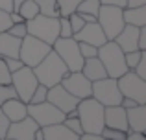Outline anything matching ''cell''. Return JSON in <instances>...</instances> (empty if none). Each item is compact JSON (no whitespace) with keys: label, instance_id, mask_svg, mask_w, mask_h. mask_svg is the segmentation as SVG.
I'll list each match as a JSON object with an SVG mask.
<instances>
[{"label":"cell","instance_id":"cell-16","mask_svg":"<svg viewBox=\"0 0 146 140\" xmlns=\"http://www.w3.org/2000/svg\"><path fill=\"white\" fill-rule=\"evenodd\" d=\"M104 127L118 129L128 133V118H126V109L122 105H109L104 107Z\"/></svg>","mask_w":146,"mask_h":140},{"label":"cell","instance_id":"cell-11","mask_svg":"<svg viewBox=\"0 0 146 140\" xmlns=\"http://www.w3.org/2000/svg\"><path fill=\"white\" fill-rule=\"evenodd\" d=\"M28 116L35 120L39 127H46L52 124H59L65 120V112L59 111L56 105L50 101H41V103H28Z\"/></svg>","mask_w":146,"mask_h":140},{"label":"cell","instance_id":"cell-5","mask_svg":"<svg viewBox=\"0 0 146 140\" xmlns=\"http://www.w3.org/2000/svg\"><path fill=\"white\" fill-rule=\"evenodd\" d=\"M52 52V46L46 43H43L41 39L33 35H26L21 39V48H19V59L22 61V65L33 68L35 65H39L44 57Z\"/></svg>","mask_w":146,"mask_h":140},{"label":"cell","instance_id":"cell-2","mask_svg":"<svg viewBox=\"0 0 146 140\" xmlns=\"http://www.w3.org/2000/svg\"><path fill=\"white\" fill-rule=\"evenodd\" d=\"M33 74H35L37 81H39L41 85L52 87V85L61 83V79L68 74V68H67V65L61 61L59 55L52 50L39 65L33 66Z\"/></svg>","mask_w":146,"mask_h":140},{"label":"cell","instance_id":"cell-8","mask_svg":"<svg viewBox=\"0 0 146 140\" xmlns=\"http://www.w3.org/2000/svg\"><path fill=\"white\" fill-rule=\"evenodd\" d=\"M117 85L124 98H131L137 103L146 105V81L139 78L133 70H128L120 78H117Z\"/></svg>","mask_w":146,"mask_h":140},{"label":"cell","instance_id":"cell-44","mask_svg":"<svg viewBox=\"0 0 146 140\" xmlns=\"http://www.w3.org/2000/svg\"><path fill=\"white\" fill-rule=\"evenodd\" d=\"M78 140H106L102 135H96V133H82L78 137Z\"/></svg>","mask_w":146,"mask_h":140},{"label":"cell","instance_id":"cell-15","mask_svg":"<svg viewBox=\"0 0 146 140\" xmlns=\"http://www.w3.org/2000/svg\"><path fill=\"white\" fill-rule=\"evenodd\" d=\"M72 37H74L78 43H87V44H93V46H96V48L102 46L107 41L98 22H85L83 28L80 30V32H76Z\"/></svg>","mask_w":146,"mask_h":140},{"label":"cell","instance_id":"cell-26","mask_svg":"<svg viewBox=\"0 0 146 140\" xmlns=\"http://www.w3.org/2000/svg\"><path fill=\"white\" fill-rule=\"evenodd\" d=\"M39 6V11L43 15H50V17H59V9H57L56 0H33Z\"/></svg>","mask_w":146,"mask_h":140},{"label":"cell","instance_id":"cell-24","mask_svg":"<svg viewBox=\"0 0 146 140\" xmlns=\"http://www.w3.org/2000/svg\"><path fill=\"white\" fill-rule=\"evenodd\" d=\"M17 13L21 15L24 20H30V18H33V17H37V15L41 13L39 11V6H37L33 0H24V2L19 6V9H17Z\"/></svg>","mask_w":146,"mask_h":140},{"label":"cell","instance_id":"cell-14","mask_svg":"<svg viewBox=\"0 0 146 140\" xmlns=\"http://www.w3.org/2000/svg\"><path fill=\"white\" fill-rule=\"evenodd\" d=\"M39 129V126L35 124V120L30 118V116H24L19 122H11L9 127H7V135L6 140H32L33 133Z\"/></svg>","mask_w":146,"mask_h":140},{"label":"cell","instance_id":"cell-30","mask_svg":"<svg viewBox=\"0 0 146 140\" xmlns=\"http://www.w3.org/2000/svg\"><path fill=\"white\" fill-rule=\"evenodd\" d=\"M46 92H48V87H44V85H37L35 87V90H33V94H32V98H30V101L28 103H41V101H46Z\"/></svg>","mask_w":146,"mask_h":140},{"label":"cell","instance_id":"cell-45","mask_svg":"<svg viewBox=\"0 0 146 140\" xmlns=\"http://www.w3.org/2000/svg\"><path fill=\"white\" fill-rule=\"evenodd\" d=\"M124 140H146L144 133H137V131H128V135H126Z\"/></svg>","mask_w":146,"mask_h":140},{"label":"cell","instance_id":"cell-31","mask_svg":"<svg viewBox=\"0 0 146 140\" xmlns=\"http://www.w3.org/2000/svg\"><path fill=\"white\" fill-rule=\"evenodd\" d=\"M100 135H102L106 140H124L128 133L118 131V129H111V127H104V129L100 131Z\"/></svg>","mask_w":146,"mask_h":140},{"label":"cell","instance_id":"cell-22","mask_svg":"<svg viewBox=\"0 0 146 140\" xmlns=\"http://www.w3.org/2000/svg\"><path fill=\"white\" fill-rule=\"evenodd\" d=\"M21 39L7 32H0V57H19Z\"/></svg>","mask_w":146,"mask_h":140},{"label":"cell","instance_id":"cell-19","mask_svg":"<svg viewBox=\"0 0 146 140\" xmlns=\"http://www.w3.org/2000/svg\"><path fill=\"white\" fill-rule=\"evenodd\" d=\"M128 118V131L144 133L146 131V105H135L131 109H126Z\"/></svg>","mask_w":146,"mask_h":140},{"label":"cell","instance_id":"cell-47","mask_svg":"<svg viewBox=\"0 0 146 140\" xmlns=\"http://www.w3.org/2000/svg\"><path fill=\"white\" fill-rule=\"evenodd\" d=\"M137 6H146V0H126V7H137Z\"/></svg>","mask_w":146,"mask_h":140},{"label":"cell","instance_id":"cell-36","mask_svg":"<svg viewBox=\"0 0 146 140\" xmlns=\"http://www.w3.org/2000/svg\"><path fill=\"white\" fill-rule=\"evenodd\" d=\"M11 83V72L6 66L4 59L0 57V85H9Z\"/></svg>","mask_w":146,"mask_h":140},{"label":"cell","instance_id":"cell-52","mask_svg":"<svg viewBox=\"0 0 146 140\" xmlns=\"http://www.w3.org/2000/svg\"><path fill=\"white\" fill-rule=\"evenodd\" d=\"M2 140H6V138H2Z\"/></svg>","mask_w":146,"mask_h":140},{"label":"cell","instance_id":"cell-39","mask_svg":"<svg viewBox=\"0 0 146 140\" xmlns=\"http://www.w3.org/2000/svg\"><path fill=\"white\" fill-rule=\"evenodd\" d=\"M11 24H13V22H11V18H9V11L0 9V32H7Z\"/></svg>","mask_w":146,"mask_h":140},{"label":"cell","instance_id":"cell-1","mask_svg":"<svg viewBox=\"0 0 146 140\" xmlns=\"http://www.w3.org/2000/svg\"><path fill=\"white\" fill-rule=\"evenodd\" d=\"M76 111H78V118L82 122L83 133L100 135V131L104 129V105L96 101L93 96H89L78 101Z\"/></svg>","mask_w":146,"mask_h":140},{"label":"cell","instance_id":"cell-4","mask_svg":"<svg viewBox=\"0 0 146 140\" xmlns=\"http://www.w3.org/2000/svg\"><path fill=\"white\" fill-rule=\"evenodd\" d=\"M26 30H28L30 35L37 37L43 43L52 46L54 41L59 37V20H57V17H50V15L39 13L37 17L26 20Z\"/></svg>","mask_w":146,"mask_h":140},{"label":"cell","instance_id":"cell-23","mask_svg":"<svg viewBox=\"0 0 146 140\" xmlns=\"http://www.w3.org/2000/svg\"><path fill=\"white\" fill-rule=\"evenodd\" d=\"M122 18L124 24L131 26H146V6H137V7H122Z\"/></svg>","mask_w":146,"mask_h":140},{"label":"cell","instance_id":"cell-25","mask_svg":"<svg viewBox=\"0 0 146 140\" xmlns=\"http://www.w3.org/2000/svg\"><path fill=\"white\" fill-rule=\"evenodd\" d=\"M100 9V2L98 0H82L76 7V13H83V15H93L96 17Z\"/></svg>","mask_w":146,"mask_h":140},{"label":"cell","instance_id":"cell-33","mask_svg":"<svg viewBox=\"0 0 146 140\" xmlns=\"http://www.w3.org/2000/svg\"><path fill=\"white\" fill-rule=\"evenodd\" d=\"M7 33H11V35H15L17 39H22V37L28 35V30H26V22H15V24L9 26V30H7Z\"/></svg>","mask_w":146,"mask_h":140},{"label":"cell","instance_id":"cell-20","mask_svg":"<svg viewBox=\"0 0 146 140\" xmlns=\"http://www.w3.org/2000/svg\"><path fill=\"white\" fill-rule=\"evenodd\" d=\"M43 129L44 140H78V135L72 133L67 126H63V122L52 124V126L41 127Z\"/></svg>","mask_w":146,"mask_h":140},{"label":"cell","instance_id":"cell-9","mask_svg":"<svg viewBox=\"0 0 146 140\" xmlns=\"http://www.w3.org/2000/svg\"><path fill=\"white\" fill-rule=\"evenodd\" d=\"M11 85H13L15 92H17V98L24 103H28L30 98H32L35 87L39 85L35 74H33V68L30 66H21L19 70L11 72Z\"/></svg>","mask_w":146,"mask_h":140},{"label":"cell","instance_id":"cell-46","mask_svg":"<svg viewBox=\"0 0 146 140\" xmlns=\"http://www.w3.org/2000/svg\"><path fill=\"white\" fill-rule=\"evenodd\" d=\"M120 105H122L124 109H131V107H135V105H141V103H137V101H135V100H131V98H124V96H122Z\"/></svg>","mask_w":146,"mask_h":140},{"label":"cell","instance_id":"cell-29","mask_svg":"<svg viewBox=\"0 0 146 140\" xmlns=\"http://www.w3.org/2000/svg\"><path fill=\"white\" fill-rule=\"evenodd\" d=\"M143 52L144 50H133V52H126L124 54V63H126V66H128V70H133V66L139 63Z\"/></svg>","mask_w":146,"mask_h":140},{"label":"cell","instance_id":"cell-37","mask_svg":"<svg viewBox=\"0 0 146 140\" xmlns=\"http://www.w3.org/2000/svg\"><path fill=\"white\" fill-rule=\"evenodd\" d=\"M68 20H70V26H72V32H74V33H76V32H80V30L83 28V24H85V20H83V18L80 17L76 11L68 15Z\"/></svg>","mask_w":146,"mask_h":140},{"label":"cell","instance_id":"cell-13","mask_svg":"<svg viewBox=\"0 0 146 140\" xmlns=\"http://www.w3.org/2000/svg\"><path fill=\"white\" fill-rule=\"evenodd\" d=\"M46 101H50L52 105H56L59 111H63L65 114H67L68 111L76 109V105H78V101H80V100H78L76 96H72V94L68 92V90L65 89L61 83H57V85L48 87Z\"/></svg>","mask_w":146,"mask_h":140},{"label":"cell","instance_id":"cell-40","mask_svg":"<svg viewBox=\"0 0 146 140\" xmlns=\"http://www.w3.org/2000/svg\"><path fill=\"white\" fill-rule=\"evenodd\" d=\"M2 59H4V63H6V66L9 68V72H15V70L21 68V66H24L19 57H2Z\"/></svg>","mask_w":146,"mask_h":140},{"label":"cell","instance_id":"cell-28","mask_svg":"<svg viewBox=\"0 0 146 140\" xmlns=\"http://www.w3.org/2000/svg\"><path fill=\"white\" fill-rule=\"evenodd\" d=\"M63 126H67L68 129H70L72 133H76L78 137L83 133V129H82V122H80V118H78V116H65Z\"/></svg>","mask_w":146,"mask_h":140},{"label":"cell","instance_id":"cell-50","mask_svg":"<svg viewBox=\"0 0 146 140\" xmlns=\"http://www.w3.org/2000/svg\"><path fill=\"white\" fill-rule=\"evenodd\" d=\"M32 140H44V137H43V129H41V127L35 131V133H33V138H32Z\"/></svg>","mask_w":146,"mask_h":140},{"label":"cell","instance_id":"cell-48","mask_svg":"<svg viewBox=\"0 0 146 140\" xmlns=\"http://www.w3.org/2000/svg\"><path fill=\"white\" fill-rule=\"evenodd\" d=\"M0 9L13 11V6H11V0H0Z\"/></svg>","mask_w":146,"mask_h":140},{"label":"cell","instance_id":"cell-7","mask_svg":"<svg viewBox=\"0 0 146 140\" xmlns=\"http://www.w3.org/2000/svg\"><path fill=\"white\" fill-rule=\"evenodd\" d=\"M96 22L100 24L104 35L107 41H113L118 35L122 28H124V18H122V7L117 6H102L96 15Z\"/></svg>","mask_w":146,"mask_h":140},{"label":"cell","instance_id":"cell-41","mask_svg":"<svg viewBox=\"0 0 146 140\" xmlns=\"http://www.w3.org/2000/svg\"><path fill=\"white\" fill-rule=\"evenodd\" d=\"M9 120H7V116L2 112V109H0V140L2 138H6V135H7V127H9Z\"/></svg>","mask_w":146,"mask_h":140},{"label":"cell","instance_id":"cell-17","mask_svg":"<svg viewBox=\"0 0 146 140\" xmlns=\"http://www.w3.org/2000/svg\"><path fill=\"white\" fill-rule=\"evenodd\" d=\"M137 39H139V28H137V26H131V24H124V28L118 32V35L115 37L113 41L126 54V52L139 50V48H137Z\"/></svg>","mask_w":146,"mask_h":140},{"label":"cell","instance_id":"cell-51","mask_svg":"<svg viewBox=\"0 0 146 140\" xmlns=\"http://www.w3.org/2000/svg\"><path fill=\"white\" fill-rule=\"evenodd\" d=\"M24 2V0H11V6H13V11H17L19 9V6Z\"/></svg>","mask_w":146,"mask_h":140},{"label":"cell","instance_id":"cell-3","mask_svg":"<svg viewBox=\"0 0 146 140\" xmlns=\"http://www.w3.org/2000/svg\"><path fill=\"white\" fill-rule=\"evenodd\" d=\"M96 57L102 61L104 68L107 72V78H120L124 72H128V66L124 63V52L120 50L115 41H106L102 46H98Z\"/></svg>","mask_w":146,"mask_h":140},{"label":"cell","instance_id":"cell-18","mask_svg":"<svg viewBox=\"0 0 146 140\" xmlns=\"http://www.w3.org/2000/svg\"><path fill=\"white\" fill-rule=\"evenodd\" d=\"M0 109H2V112L7 116L9 122H19V120H22L24 116H28V103L21 101L19 98H11V100L4 101V103L0 105Z\"/></svg>","mask_w":146,"mask_h":140},{"label":"cell","instance_id":"cell-6","mask_svg":"<svg viewBox=\"0 0 146 140\" xmlns=\"http://www.w3.org/2000/svg\"><path fill=\"white\" fill-rule=\"evenodd\" d=\"M52 50L61 57V61L67 65L68 72H78L82 70L83 57L80 54L78 41L74 37H57L52 44Z\"/></svg>","mask_w":146,"mask_h":140},{"label":"cell","instance_id":"cell-32","mask_svg":"<svg viewBox=\"0 0 146 140\" xmlns=\"http://www.w3.org/2000/svg\"><path fill=\"white\" fill-rule=\"evenodd\" d=\"M57 20H59V37H72L74 35L68 17H57Z\"/></svg>","mask_w":146,"mask_h":140},{"label":"cell","instance_id":"cell-21","mask_svg":"<svg viewBox=\"0 0 146 140\" xmlns=\"http://www.w3.org/2000/svg\"><path fill=\"white\" fill-rule=\"evenodd\" d=\"M82 72L89 81H96V79L107 78V72L104 68L102 61L98 57H89V59H83V65H82Z\"/></svg>","mask_w":146,"mask_h":140},{"label":"cell","instance_id":"cell-34","mask_svg":"<svg viewBox=\"0 0 146 140\" xmlns=\"http://www.w3.org/2000/svg\"><path fill=\"white\" fill-rule=\"evenodd\" d=\"M78 48H80V54H82L83 59L96 57V54H98V48L93 46V44H87V43H78Z\"/></svg>","mask_w":146,"mask_h":140},{"label":"cell","instance_id":"cell-35","mask_svg":"<svg viewBox=\"0 0 146 140\" xmlns=\"http://www.w3.org/2000/svg\"><path fill=\"white\" fill-rule=\"evenodd\" d=\"M11 98H17V92H15L13 85H0V105L4 103V101L11 100Z\"/></svg>","mask_w":146,"mask_h":140},{"label":"cell","instance_id":"cell-38","mask_svg":"<svg viewBox=\"0 0 146 140\" xmlns=\"http://www.w3.org/2000/svg\"><path fill=\"white\" fill-rule=\"evenodd\" d=\"M133 72H135L139 78L146 79V52H143V55H141L139 63H137L135 66H133Z\"/></svg>","mask_w":146,"mask_h":140},{"label":"cell","instance_id":"cell-27","mask_svg":"<svg viewBox=\"0 0 146 140\" xmlns=\"http://www.w3.org/2000/svg\"><path fill=\"white\" fill-rule=\"evenodd\" d=\"M80 2L82 0H56L57 9H59V17H68L70 13H74Z\"/></svg>","mask_w":146,"mask_h":140},{"label":"cell","instance_id":"cell-43","mask_svg":"<svg viewBox=\"0 0 146 140\" xmlns=\"http://www.w3.org/2000/svg\"><path fill=\"white\" fill-rule=\"evenodd\" d=\"M102 6H117V7H126V0H98Z\"/></svg>","mask_w":146,"mask_h":140},{"label":"cell","instance_id":"cell-42","mask_svg":"<svg viewBox=\"0 0 146 140\" xmlns=\"http://www.w3.org/2000/svg\"><path fill=\"white\" fill-rule=\"evenodd\" d=\"M137 48L139 50H146V26L139 28V39H137Z\"/></svg>","mask_w":146,"mask_h":140},{"label":"cell","instance_id":"cell-10","mask_svg":"<svg viewBox=\"0 0 146 140\" xmlns=\"http://www.w3.org/2000/svg\"><path fill=\"white\" fill-rule=\"evenodd\" d=\"M91 96L96 101H100L104 107L120 105V100H122V94H120V89L117 85V79H113V78H102V79L93 81Z\"/></svg>","mask_w":146,"mask_h":140},{"label":"cell","instance_id":"cell-12","mask_svg":"<svg viewBox=\"0 0 146 140\" xmlns=\"http://www.w3.org/2000/svg\"><path fill=\"white\" fill-rule=\"evenodd\" d=\"M61 85L72 94L78 100H83V98L91 96V89H93V81L85 78L82 72H68L63 79H61Z\"/></svg>","mask_w":146,"mask_h":140},{"label":"cell","instance_id":"cell-49","mask_svg":"<svg viewBox=\"0 0 146 140\" xmlns=\"http://www.w3.org/2000/svg\"><path fill=\"white\" fill-rule=\"evenodd\" d=\"M80 17L83 18L85 22H96V17H93V15H83V13H78Z\"/></svg>","mask_w":146,"mask_h":140}]
</instances>
